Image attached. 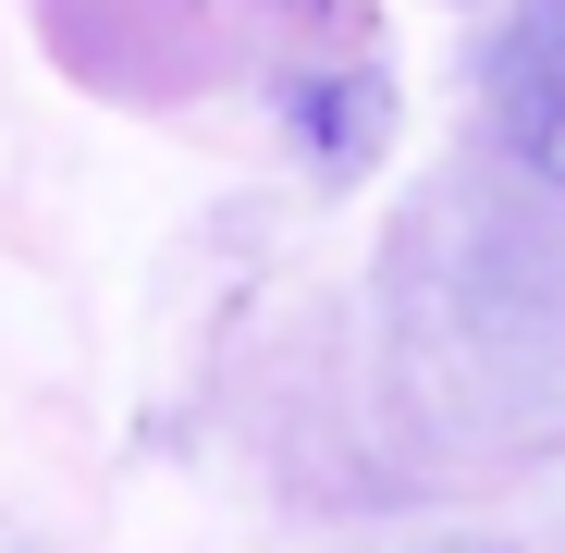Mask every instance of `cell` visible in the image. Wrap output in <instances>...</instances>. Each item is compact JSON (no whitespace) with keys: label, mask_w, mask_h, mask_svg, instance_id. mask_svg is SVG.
Here are the masks:
<instances>
[{"label":"cell","mask_w":565,"mask_h":553,"mask_svg":"<svg viewBox=\"0 0 565 553\" xmlns=\"http://www.w3.org/2000/svg\"><path fill=\"white\" fill-rule=\"evenodd\" d=\"M504 124H516L529 172L565 184V0L516 13V38H504Z\"/></svg>","instance_id":"6da1fadb"}]
</instances>
